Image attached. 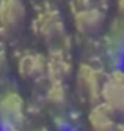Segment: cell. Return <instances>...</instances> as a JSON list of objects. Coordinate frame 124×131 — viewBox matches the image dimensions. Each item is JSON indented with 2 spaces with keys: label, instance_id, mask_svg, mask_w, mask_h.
<instances>
[{
  "label": "cell",
  "instance_id": "cell-7",
  "mask_svg": "<svg viewBox=\"0 0 124 131\" xmlns=\"http://www.w3.org/2000/svg\"><path fill=\"white\" fill-rule=\"evenodd\" d=\"M71 71V65L69 62L64 59V54L61 49L53 51L52 55L47 60V76L52 82H61L63 78H66Z\"/></svg>",
  "mask_w": 124,
  "mask_h": 131
},
{
  "label": "cell",
  "instance_id": "cell-12",
  "mask_svg": "<svg viewBox=\"0 0 124 131\" xmlns=\"http://www.w3.org/2000/svg\"><path fill=\"white\" fill-rule=\"evenodd\" d=\"M118 10H119V13L124 16V0H118Z\"/></svg>",
  "mask_w": 124,
  "mask_h": 131
},
{
  "label": "cell",
  "instance_id": "cell-10",
  "mask_svg": "<svg viewBox=\"0 0 124 131\" xmlns=\"http://www.w3.org/2000/svg\"><path fill=\"white\" fill-rule=\"evenodd\" d=\"M47 100L52 104H63L66 101V90L61 82H52V85L47 90Z\"/></svg>",
  "mask_w": 124,
  "mask_h": 131
},
{
  "label": "cell",
  "instance_id": "cell-1",
  "mask_svg": "<svg viewBox=\"0 0 124 131\" xmlns=\"http://www.w3.org/2000/svg\"><path fill=\"white\" fill-rule=\"evenodd\" d=\"M24 120V101L17 93L8 92L0 96V122L3 129L16 131Z\"/></svg>",
  "mask_w": 124,
  "mask_h": 131
},
{
  "label": "cell",
  "instance_id": "cell-4",
  "mask_svg": "<svg viewBox=\"0 0 124 131\" xmlns=\"http://www.w3.org/2000/svg\"><path fill=\"white\" fill-rule=\"evenodd\" d=\"M25 17V6L21 0H0V29L11 32Z\"/></svg>",
  "mask_w": 124,
  "mask_h": 131
},
{
  "label": "cell",
  "instance_id": "cell-5",
  "mask_svg": "<svg viewBox=\"0 0 124 131\" xmlns=\"http://www.w3.org/2000/svg\"><path fill=\"white\" fill-rule=\"evenodd\" d=\"M79 85L83 93L90 100H98L102 93V81H101V71L96 70L91 65H82L77 73Z\"/></svg>",
  "mask_w": 124,
  "mask_h": 131
},
{
  "label": "cell",
  "instance_id": "cell-2",
  "mask_svg": "<svg viewBox=\"0 0 124 131\" xmlns=\"http://www.w3.org/2000/svg\"><path fill=\"white\" fill-rule=\"evenodd\" d=\"M101 96L104 104L108 106L113 112L124 115V76L116 71L104 82Z\"/></svg>",
  "mask_w": 124,
  "mask_h": 131
},
{
  "label": "cell",
  "instance_id": "cell-9",
  "mask_svg": "<svg viewBox=\"0 0 124 131\" xmlns=\"http://www.w3.org/2000/svg\"><path fill=\"white\" fill-rule=\"evenodd\" d=\"M17 68L21 76L25 79H30L35 76H39V74L46 73L47 70V62L41 57V55H35V54H27L22 55L21 60L17 63Z\"/></svg>",
  "mask_w": 124,
  "mask_h": 131
},
{
  "label": "cell",
  "instance_id": "cell-3",
  "mask_svg": "<svg viewBox=\"0 0 124 131\" xmlns=\"http://www.w3.org/2000/svg\"><path fill=\"white\" fill-rule=\"evenodd\" d=\"M33 30L36 36H41L44 40H55L63 35V22L58 13L46 11V13H41L35 19Z\"/></svg>",
  "mask_w": 124,
  "mask_h": 131
},
{
  "label": "cell",
  "instance_id": "cell-8",
  "mask_svg": "<svg viewBox=\"0 0 124 131\" xmlns=\"http://www.w3.org/2000/svg\"><path fill=\"white\" fill-rule=\"evenodd\" d=\"M90 123L94 131H115L116 128L113 111L105 104H99L90 112Z\"/></svg>",
  "mask_w": 124,
  "mask_h": 131
},
{
  "label": "cell",
  "instance_id": "cell-6",
  "mask_svg": "<svg viewBox=\"0 0 124 131\" xmlns=\"http://www.w3.org/2000/svg\"><path fill=\"white\" fill-rule=\"evenodd\" d=\"M104 14L99 8H87V10H77L74 14L75 29L83 35H91L99 30L102 25Z\"/></svg>",
  "mask_w": 124,
  "mask_h": 131
},
{
  "label": "cell",
  "instance_id": "cell-11",
  "mask_svg": "<svg viewBox=\"0 0 124 131\" xmlns=\"http://www.w3.org/2000/svg\"><path fill=\"white\" fill-rule=\"evenodd\" d=\"M75 5H77V10H87L90 6V0H74Z\"/></svg>",
  "mask_w": 124,
  "mask_h": 131
}]
</instances>
